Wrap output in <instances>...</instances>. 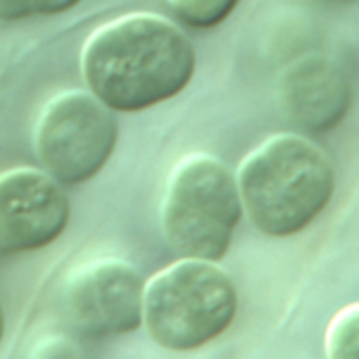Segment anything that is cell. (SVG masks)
<instances>
[{"instance_id":"6da1fadb","label":"cell","mask_w":359,"mask_h":359,"mask_svg":"<svg viewBox=\"0 0 359 359\" xmlns=\"http://www.w3.org/2000/svg\"><path fill=\"white\" fill-rule=\"evenodd\" d=\"M81 68L102 104L133 112L182 91L195 72V53L184 32L165 18L131 13L89 36Z\"/></svg>"},{"instance_id":"7a4b0ae2","label":"cell","mask_w":359,"mask_h":359,"mask_svg":"<svg viewBox=\"0 0 359 359\" xmlns=\"http://www.w3.org/2000/svg\"><path fill=\"white\" fill-rule=\"evenodd\" d=\"M235 180L248 218L269 237L304 231L334 195V167L325 152L292 133L273 135L252 150Z\"/></svg>"},{"instance_id":"3957f363","label":"cell","mask_w":359,"mask_h":359,"mask_svg":"<svg viewBox=\"0 0 359 359\" xmlns=\"http://www.w3.org/2000/svg\"><path fill=\"white\" fill-rule=\"evenodd\" d=\"M237 315L233 279L212 260L180 258L142 292V323L167 351H195L229 330Z\"/></svg>"},{"instance_id":"277c9868","label":"cell","mask_w":359,"mask_h":359,"mask_svg":"<svg viewBox=\"0 0 359 359\" xmlns=\"http://www.w3.org/2000/svg\"><path fill=\"white\" fill-rule=\"evenodd\" d=\"M241 212L237 180L226 165L210 154H193L169 175L161 222L175 254L218 262L231 248Z\"/></svg>"},{"instance_id":"5b68a950","label":"cell","mask_w":359,"mask_h":359,"mask_svg":"<svg viewBox=\"0 0 359 359\" xmlns=\"http://www.w3.org/2000/svg\"><path fill=\"white\" fill-rule=\"evenodd\" d=\"M116 121L110 108L87 91H64L41 112L34 150L60 184H81L110 158Z\"/></svg>"},{"instance_id":"8992f818","label":"cell","mask_w":359,"mask_h":359,"mask_svg":"<svg viewBox=\"0 0 359 359\" xmlns=\"http://www.w3.org/2000/svg\"><path fill=\"white\" fill-rule=\"evenodd\" d=\"M140 273L123 260L104 258L79 266L62 290V315L83 338L129 334L142 325Z\"/></svg>"},{"instance_id":"52a82bcc","label":"cell","mask_w":359,"mask_h":359,"mask_svg":"<svg viewBox=\"0 0 359 359\" xmlns=\"http://www.w3.org/2000/svg\"><path fill=\"white\" fill-rule=\"evenodd\" d=\"M70 203L47 171L22 167L0 173V254L53 243L66 229Z\"/></svg>"},{"instance_id":"ba28073f","label":"cell","mask_w":359,"mask_h":359,"mask_svg":"<svg viewBox=\"0 0 359 359\" xmlns=\"http://www.w3.org/2000/svg\"><path fill=\"white\" fill-rule=\"evenodd\" d=\"M283 102L296 123L309 129H325L342 116L348 91L338 72L321 60H309L287 72Z\"/></svg>"},{"instance_id":"9c48e42d","label":"cell","mask_w":359,"mask_h":359,"mask_svg":"<svg viewBox=\"0 0 359 359\" xmlns=\"http://www.w3.org/2000/svg\"><path fill=\"white\" fill-rule=\"evenodd\" d=\"M327 359H359V302L340 309L325 330Z\"/></svg>"},{"instance_id":"30bf717a","label":"cell","mask_w":359,"mask_h":359,"mask_svg":"<svg viewBox=\"0 0 359 359\" xmlns=\"http://www.w3.org/2000/svg\"><path fill=\"white\" fill-rule=\"evenodd\" d=\"M173 15L195 28H210L224 22L239 0H167Z\"/></svg>"},{"instance_id":"8fae6325","label":"cell","mask_w":359,"mask_h":359,"mask_svg":"<svg viewBox=\"0 0 359 359\" xmlns=\"http://www.w3.org/2000/svg\"><path fill=\"white\" fill-rule=\"evenodd\" d=\"M30 15H51L74 7L79 0H26Z\"/></svg>"},{"instance_id":"7c38bea8","label":"cell","mask_w":359,"mask_h":359,"mask_svg":"<svg viewBox=\"0 0 359 359\" xmlns=\"http://www.w3.org/2000/svg\"><path fill=\"white\" fill-rule=\"evenodd\" d=\"M30 18L26 0H0V20H24Z\"/></svg>"},{"instance_id":"4fadbf2b","label":"cell","mask_w":359,"mask_h":359,"mask_svg":"<svg viewBox=\"0 0 359 359\" xmlns=\"http://www.w3.org/2000/svg\"><path fill=\"white\" fill-rule=\"evenodd\" d=\"M3 336H5V311L3 304H0V342H3Z\"/></svg>"}]
</instances>
